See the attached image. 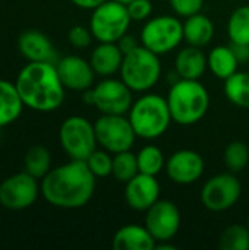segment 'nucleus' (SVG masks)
I'll use <instances>...</instances> for the list:
<instances>
[{"label":"nucleus","mask_w":249,"mask_h":250,"mask_svg":"<svg viewBox=\"0 0 249 250\" xmlns=\"http://www.w3.org/2000/svg\"><path fill=\"white\" fill-rule=\"evenodd\" d=\"M97 177L85 161L70 160L51 168L41 179L43 198L53 207L62 209H78L85 207L94 196Z\"/></svg>","instance_id":"obj_1"},{"label":"nucleus","mask_w":249,"mask_h":250,"mask_svg":"<svg viewBox=\"0 0 249 250\" xmlns=\"http://www.w3.org/2000/svg\"><path fill=\"white\" fill-rule=\"evenodd\" d=\"M15 85L23 104L31 110L50 113L63 104L66 88L54 63L29 62L19 72Z\"/></svg>","instance_id":"obj_2"},{"label":"nucleus","mask_w":249,"mask_h":250,"mask_svg":"<svg viewBox=\"0 0 249 250\" xmlns=\"http://www.w3.org/2000/svg\"><path fill=\"white\" fill-rule=\"evenodd\" d=\"M172 120L181 126H192L204 119L210 108L207 88L194 79H176L166 97Z\"/></svg>","instance_id":"obj_3"},{"label":"nucleus","mask_w":249,"mask_h":250,"mask_svg":"<svg viewBox=\"0 0 249 250\" xmlns=\"http://www.w3.org/2000/svg\"><path fill=\"white\" fill-rule=\"evenodd\" d=\"M128 119L136 138L145 141L161 138L173 122L167 100L158 94H144L141 98L134 101Z\"/></svg>","instance_id":"obj_4"},{"label":"nucleus","mask_w":249,"mask_h":250,"mask_svg":"<svg viewBox=\"0 0 249 250\" xmlns=\"http://www.w3.org/2000/svg\"><path fill=\"white\" fill-rule=\"evenodd\" d=\"M119 73L120 79L134 92H148L157 85L161 76L160 56L141 44L125 54Z\"/></svg>","instance_id":"obj_5"},{"label":"nucleus","mask_w":249,"mask_h":250,"mask_svg":"<svg viewBox=\"0 0 249 250\" xmlns=\"http://www.w3.org/2000/svg\"><path fill=\"white\" fill-rule=\"evenodd\" d=\"M183 41V22L178 16L158 15L145 21L139 42L157 56L176 50Z\"/></svg>","instance_id":"obj_6"},{"label":"nucleus","mask_w":249,"mask_h":250,"mask_svg":"<svg viewBox=\"0 0 249 250\" xmlns=\"http://www.w3.org/2000/svg\"><path fill=\"white\" fill-rule=\"evenodd\" d=\"M128 7L114 0H106L91 10L90 29L98 42H117L131 26Z\"/></svg>","instance_id":"obj_7"},{"label":"nucleus","mask_w":249,"mask_h":250,"mask_svg":"<svg viewBox=\"0 0 249 250\" xmlns=\"http://www.w3.org/2000/svg\"><path fill=\"white\" fill-rule=\"evenodd\" d=\"M59 142L70 160L85 161L97 149L94 125L82 116H70L59 129Z\"/></svg>","instance_id":"obj_8"},{"label":"nucleus","mask_w":249,"mask_h":250,"mask_svg":"<svg viewBox=\"0 0 249 250\" xmlns=\"http://www.w3.org/2000/svg\"><path fill=\"white\" fill-rule=\"evenodd\" d=\"M97 144L110 154L129 151L136 139L135 130L125 114H101L94 123Z\"/></svg>","instance_id":"obj_9"},{"label":"nucleus","mask_w":249,"mask_h":250,"mask_svg":"<svg viewBox=\"0 0 249 250\" xmlns=\"http://www.w3.org/2000/svg\"><path fill=\"white\" fill-rule=\"evenodd\" d=\"M242 195V185L235 173H220L210 177L201 189V202L211 212L233 208Z\"/></svg>","instance_id":"obj_10"},{"label":"nucleus","mask_w":249,"mask_h":250,"mask_svg":"<svg viewBox=\"0 0 249 250\" xmlns=\"http://www.w3.org/2000/svg\"><path fill=\"white\" fill-rule=\"evenodd\" d=\"M132 92L122 79L109 76L92 86V105L101 114H126L134 104Z\"/></svg>","instance_id":"obj_11"},{"label":"nucleus","mask_w":249,"mask_h":250,"mask_svg":"<svg viewBox=\"0 0 249 250\" xmlns=\"http://www.w3.org/2000/svg\"><path fill=\"white\" fill-rule=\"evenodd\" d=\"M37 180L25 170L4 179L0 183V205L10 211H22L32 207L41 192Z\"/></svg>","instance_id":"obj_12"},{"label":"nucleus","mask_w":249,"mask_h":250,"mask_svg":"<svg viewBox=\"0 0 249 250\" xmlns=\"http://www.w3.org/2000/svg\"><path fill=\"white\" fill-rule=\"evenodd\" d=\"M181 211L169 199H158L145 211L144 226L148 229L156 242H170L181 229Z\"/></svg>","instance_id":"obj_13"},{"label":"nucleus","mask_w":249,"mask_h":250,"mask_svg":"<svg viewBox=\"0 0 249 250\" xmlns=\"http://www.w3.org/2000/svg\"><path fill=\"white\" fill-rule=\"evenodd\" d=\"M167 177L176 185H192L197 183L204 171L205 163L201 154L194 149H179L173 152L166 161Z\"/></svg>","instance_id":"obj_14"},{"label":"nucleus","mask_w":249,"mask_h":250,"mask_svg":"<svg viewBox=\"0 0 249 250\" xmlns=\"http://www.w3.org/2000/svg\"><path fill=\"white\" fill-rule=\"evenodd\" d=\"M54 64L66 89L84 92L94 86L95 72L90 60H85L81 56L70 54L59 59Z\"/></svg>","instance_id":"obj_15"},{"label":"nucleus","mask_w":249,"mask_h":250,"mask_svg":"<svg viewBox=\"0 0 249 250\" xmlns=\"http://www.w3.org/2000/svg\"><path fill=\"white\" fill-rule=\"evenodd\" d=\"M160 183L157 176L138 173L128 183H125V202L126 205L138 212H145L160 199Z\"/></svg>","instance_id":"obj_16"},{"label":"nucleus","mask_w":249,"mask_h":250,"mask_svg":"<svg viewBox=\"0 0 249 250\" xmlns=\"http://www.w3.org/2000/svg\"><path fill=\"white\" fill-rule=\"evenodd\" d=\"M18 48H19V53L28 62L56 63L59 60L51 40L45 34L37 29L23 31L18 37Z\"/></svg>","instance_id":"obj_17"},{"label":"nucleus","mask_w":249,"mask_h":250,"mask_svg":"<svg viewBox=\"0 0 249 250\" xmlns=\"http://www.w3.org/2000/svg\"><path fill=\"white\" fill-rule=\"evenodd\" d=\"M156 239L145 226L126 224L117 229L113 236L112 246L114 250H153L156 249Z\"/></svg>","instance_id":"obj_18"},{"label":"nucleus","mask_w":249,"mask_h":250,"mask_svg":"<svg viewBox=\"0 0 249 250\" xmlns=\"http://www.w3.org/2000/svg\"><path fill=\"white\" fill-rule=\"evenodd\" d=\"M125 54L119 48L117 42H98L91 51L90 63L95 75L101 78H109L120 72Z\"/></svg>","instance_id":"obj_19"},{"label":"nucleus","mask_w":249,"mask_h":250,"mask_svg":"<svg viewBox=\"0 0 249 250\" xmlns=\"http://www.w3.org/2000/svg\"><path fill=\"white\" fill-rule=\"evenodd\" d=\"M207 69V54L200 47L188 45L179 50L175 57V72L181 79L200 81Z\"/></svg>","instance_id":"obj_20"},{"label":"nucleus","mask_w":249,"mask_h":250,"mask_svg":"<svg viewBox=\"0 0 249 250\" xmlns=\"http://www.w3.org/2000/svg\"><path fill=\"white\" fill-rule=\"evenodd\" d=\"M216 34L214 22L204 13H195L192 16L185 18L183 22V41L188 45L194 47H205L211 42Z\"/></svg>","instance_id":"obj_21"},{"label":"nucleus","mask_w":249,"mask_h":250,"mask_svg":"<svg viewBox=\"0 0 249 250\" xmlns=\"http://www.w3.org/2000/svg\"><path fill=\"white\" fill-rule=\"evenodd\" d=\"M23 105L16 85L0 79V129L16 122L22 114Z\"/></svg>","instance_id":"obj_22"},{"label":"nucleus","mask_w":249,"mask_h":250,"mask_svg":"<svg viewBox=\"0 0 249 250\" xmlns=\"http://www.w3.org/2000/svg\"><path fill=\"white\" fill-rule=\"evenodd\" d=\"M208 70L219 79L226 81L238 72L239 62L233 53L232 45H216L207 54Z\"/></svg>","instance_id":"obj_23"},{"label":"nucleus","mask_w":249,"mask_h":250,"mask_svg":"<svg viewBox=\"0 0 249 250\" xmlns=\"http://www.w3.org/2000/svg\"><path fill=\"white\" fill-rule=\"evenodd\" d=\"M23 170L35 179H43L51 170V154L43 145L31 146L23 157Z\"/></svg>","instance_id":"obj_24"},{"label":"nucleus","mask_w":249,"mask_h":250,"mask_svg":"<svg viewBox=\"0 0 249 250\" xmlns=\"http://www.w3.org/2000/svg\"><path fill=\"white\" fill-rule=\"evenodd\" d=\"M227 100L241 108H249V72H236L225 81Z\"/></svg>","instance_id":"obj_25"},{"label":"nucleus","mask_w":249,"mask_h":250,"mask_svg":"<svg viewBox=\"0 0 249 250\" xmlns=\"http://www.w3.org/2000/svg\"><path fill=\"white\" fill-rule=\"evenodd\" d=\"M227 35L232 44L249 45V4L236 7L227 21Z\"/></svg>","instance_id":"obj_26"},{"label":"nucleus","mask_w":249,"mask_h":250,"mask_svg":"<svg viewBox=\"0 0 249 250\" xmlns=\"http://www.w3.org/2000/svg\"><path fill=\"white\" fill-rule=\"evenodd\" d=\"M136 161H138V168L139 173L150 174V176H157L163 171L166 167V158L163 151L156 146V145H147L139 149L136 154Z\"/></svg>","instance_id":"obj_27"},{"label":"nucleus","mask_w":249,"mask_h":250,"mask_svg":"<svg viewBox=\"0 0 249 250\" xmlns=\"http://www.w3.org/2000/svg\"><path fill=\"white\" fill-rule=\"evenodd\" d=\"M139 173L136 154L129 151H123L119 154H113V170L112 177L119 183H128L132 177Z\"/></svg>","instance_id":"obj_28"},{"label":"nucleus","mask_w":249,"mask_h":250,"mask_svg":"<svg viewBox=\"0 0 249 250\" xmlns=\"http://www.w3.org/2000/svg\"><path fill=\"white\" fill-rule=\"evenodd\" d=\"M220 250H249V227L242 224L227 226L219 237Z\"/></svg>","instance_id":"obj_29"},{"label":"nucleus","mask_w":249,"mask_h":250,"mask_svg":"<svg viewBox=\"0 0 249 250\" xmlns=\"http://www.w3.org/2000/svg\"><path fill=\"white\" fill-rule=\"evenodd\" d=\"M223 161L225 166L230 173H241L247 168L249 164V148L248 145L242 141H233L230 142L223 152Z\"/></svg>","instance_id":"obj_30"},{"label":"nucleus","mask_w":249,"mask_h":250,"mask_svg":"<svg viewBox=\"0 0 249 250\" xmlns=\"http://www.w3.org/2000/svg\"><path fill=\"white\" fill-rule=\"evenodd\" d=\"M88 168L97 179H104L112 176L113 170V154H110L106 149H95L87 160H85Z\"/></svg>","instance_id":"obj_31"},{"label":"nucleus","mask_w":249,"mask_h":250,"mask_svg":"<svg viewBox=\"0 0 249 250\" xmlns=\"http://www.w3.org/2000/svg\"><path fill=\"white\" fill-rule=\"evenodd\" d=\"M68 40H69L70 45H73L75 48H87L92 42L94 35H92L90 26L87 28L82 25H75L69 29Z\"/></svg>","instance_id":"obj_32"},{"label":"nucleus","mask_w":249,"mask_h":250,"mask_svg":"<svg viewBox=\"0 0 249 250\" xmlns=\"http://www.w3.org/2000/svg\"><path fill=\"white\" fill-rule=\"evenodd\" d=\"M169 4L178 16L188 18L203 10L204 0H169Z\"/></svg>","instance_id":"obj_33"},{"label":"nucleus","mask_w":249,"mask_h":250,"mask_svg":"<svg viewBox=\"0 0 249 250\" xmlns=\"http://www.w3.org/2000/svg\"><path fill=\"white\" fill-rule=\"evenodd\" d=\"M126 7H128L131 19L136 21V22L148 21L153 13L151 0H132Z\"/></svg>","instance_id":"obj_34"},{"label":"nucleus","mask_w":249,"mask_h":250,"mask_svg":"<svg viewBox=\"0 0 249 250\" xmlns=\"http://www.w3.org/2000/svg\"><path fill=\"white\" fill-rule=\"evenodd\" d=\"M117 45H119V48L122 50V53H123V54H126V53H129V51L135 50L138 45H141V42H138V41H136V38H135L134 35L125 34V35L117 41Z\"/></svg>","instance_id":"obj_35"},{"label":"nucleus","mask_w":249,"mask_h":250,"mask_svg":"<svg viewBox=\"0 0 249 250\" xmlns=\"http://www.w3.org/2000/svg\"><path fill=\"white\" fill-rule=\"evenodd\" d=\"M232 48H233V53L238 59L239 63H245L249 60V45L248 44H232Z\"/></svg>","instance_id":"obj_36"},{"label":"nucleus","mask_w":249,"mask_h":250,"mask_svg":"<svg viewBox=\"0 0 249 250\" xmlns=\"http://www.w3.org/2000/svg\"><path fill=\"white\" fill-rule=\"evenodd\" d=\"M76 7L84 9V10H92L97 6H100L101 3H104L106 0H70Z\"/></svg>","instance_id":"obj_37"},{"label":"nucleus","mask_w":249,"mask_h":250,"mask_svg":"<svg viewBox=\"0 0 249 250\" xmlns=\"http://www.w3.org/2000/svg\"><path fill=\"white\" fill-rule=\"evenodd\" d=\"M114 1H119V3H122V4H125V6H128L132 0H114Z\"/></svg>","instance_id":"obj_38"},{"label":"nucleus","mask_w":249,"mask_h":250,"mask_svg":"<svg viewBox=\"0 0 249 250\" xmlns=\"http://www.w3.org/2000/svg\"><path fill=\"white\" fill-rule=\"evenodd\" d=\"M247 226H248V227H249V220H248V224H247Z\"/></svg>","instance_id":"obj_39"},{"label":"nucleus","mask_w":249,"mask_h":250,"mask_svg":"<svg viewBox=\"0 0 249 250\" xmlns=\"http://www.w3.org/2000/svg\"><path fill=\"white\" fill-rule=\"evenodd\" d=\"M0 226H1V223H0Z\"/></svg>","instance_id":"obj_40"}]
</instances>
